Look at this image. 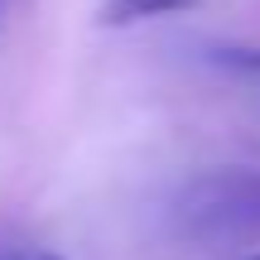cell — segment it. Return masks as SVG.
Returning <instances> with one entry per match:
<instances>
[{"label":"cell","instance_id":"obj_3","mask_svg":"<svg viewBox=\"0 0 260 260\" xmlns=\"http://www.w3.org/2000/svg\"><path fill=\"white\" fill-rule=\"evenodd\" d=\"M29 260H58V255H29Z\"/></svg>","mask_w":260,"mask_h":260},{"label":"cell","instance_id":"obj_5","mask_svg":"<svg viewBox=\"0 0 260 260\" xmlns=\"http://www.w3.org/2000/svg\"><path fill=\"white\" fill-rule=\"evenodd\" d=\"M0 5H5V0H0Z\"/></svg>","mask_w":260,"mask_h":260},{"label":"cell","instance_id":"obj_1","mask_svg":"<svg viewBox=\"0 0 260 260\" xmlns=\"http://www.w3.org/2000/svg\"><path fill=\"white\" fill-rule=\"evenodd\" d=\"M174 232L207 251H236L260 241V169L255 164H217L193 174L178 188Z\"/></svg>","mask_w":260,"mask_h":260},{"label":"cell","instance_id":"obj_4","mask_svg":"<svg viewBox=\"0 0 260 260\" xmlns=\"http://www.w3.org/2000/svg\"><path fill=\"white\" fill-rule=\"evenodd\" d=\"M251 260H260V251H255V255H251Z\"/></svg>","mask_w":260,"mask_h":260},{"label":"cell","instance_id":"obj_2","mask_svg":"<svg viewBox=\"0 0 260 260\" xmlns=\"http://www.w3.org/2000/svg\"><path fill=\"white\" fill-rule=\"evenodd\" d=\"M203 0H102V24L111 29H130V24H149V19H164V15H178V10H193Z\"/></svg>","mask_w":260,"mask_h":260}]
</instances>
